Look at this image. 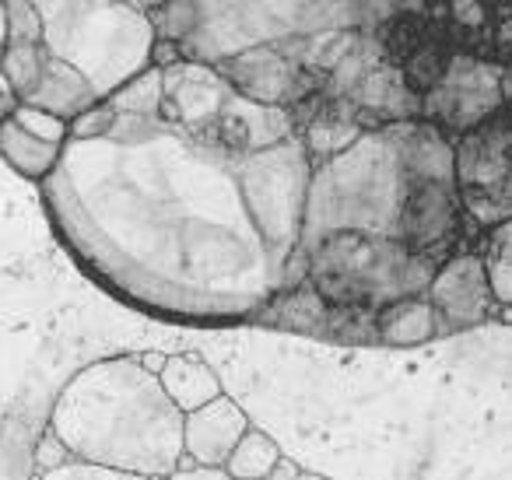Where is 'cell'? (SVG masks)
Segmentation results:
<instances>
[{
  "instance_id": "30bf717a",
  "label": "cell",
  "mask_w": 512,
  "mask_h": 480,
  "mask_svg": "<svg viewBox=\"0 0 512 480\" xmlns=\"http://www.w3.org/2000/svg\"><path fill=\"white\" fill-rule=\"evenodd\" d=\"M425 298L446 333L474 330V326H484L488 319L498 316V305L488 288V274H484V263L474 246L456 249L449 260L439 263Z\"/></svg>"
},
{
  "instance_id": "5b68a950",
  "label": "cell",
  "mask_w": 512,
  "mask_h": 480,
  "mask_svg": "<svg viewBox=\"0 0 512 480\" xmlns=\"http://www.w3.org/2000/svg\"><path fill=\"white\" fill-rule=\"evenodd\" d=\"M309 176H313V158H309L306 144L299 141V134L264 151L242 155L235 162V183H239L242 204H246L249 221H253L256 235L267 246V256L278 270V284L281 270L302 242Z\"/></svg>"
},
{
  "instance_id": "4fadbf2b",
  "label": "cell",
  "mask_w": 512,
  "mask_h": 480,
  "mask_svg": "<svg viewBox=\"0 0 512 480\" xmlns=\"http://www.w3.org/2000/svg\"><path fill=\"white\" fill-rule=\"evenodd\" d=\"M446 337L439 316L428 305L425 295L400 298L372 316V340L386 347H425L432 340Z\"/></svg>"
},
{
  "instance_id": "6da1fadb",
  "label": "cell",
  "mask_w": 512,
  "mask_h": 480,
  "mask_svg": "<svg viewBox=\"0 0 512 480\" xmlns=\"http://www.w3.org/2000/svg\"><path fill=\"white\" fill-rule=\"evenodd\" d=\"M50 431L78 463L165 480L183 463V414L137 354L85 365L64 382Z\"/></svg>"
},
{
  "instance_id": "e0dca14e",
  "label": "cell",
  "mask_w": 512,
  "mask_h": 480,
  "mask_svg": "<svg viewBox=\"0 0 512 480\" xmlns=\"http://www.w3.org/2000/svg\"><path fill=\"white\" fill-rule=\"evenodd\" d=\"M281 463H285L281 445L274 442L267 431L249 424V431L239 438V445L232 449V456L225 459L221 470H225L232 480H271Z\"/></svg>"
},
{
  "instance_id": "ba28073f",
  "label": "cell",
  "mask_w": 512,
  "mask_h": 480,
  "mask_svg": "<svg viewBox=\"0 0 512 480\" xmlns=\"http://www.w3.org/2000/svg\"><path fill=\"white\" fill-rule=\"evenodd\" d=\"M502 71L505 67L488 64V60L456 53L439 85L421 95V120L439 127L449 141L474 130L477 123L491 120L505 109Z\"/></svg>"
},
{
  "instance_id": "7a4b0ae2",
  "label": "cell",
  "mask_w": 512,
  "mask_h": 480,
  "mask_svg": "<svg viewBox=\"0 0 512 480\" xmlns=\"http://www.w3.org/2000/svg\"><path fill=\"white\" fill-rule=\"evenodd\" d=\"M446 169H453V141L432 123L407 120L369 130L348 151L313 165L299 249L334 232L404 242L418 190Z\"/></svg>"
},
{
  "instance_id": "44dd1931",
  "label": "cell",
  "mask_w": 512,
  "mask_h": 480,
  "mask_svg": "<svg viewBox=\"0 0 512 480\" xmlns=\"http://www.w3.org/2000/svg\"><path fill=\"white\" fill-rule=\"evenodd\" d=\"M36 480H151V477H137V473H120V470H106V466L78 463V459H64L60 466L39 470Z\"/></svg>"
},
{
  "instance_id": "d4e9b609",
  "label": "cell",
  "mask_w": 512,
  "mask_h": 480,
  "mask_svg": "<svg viewBox=\"0 0 512 480\" xmlns=\"http://www.w3.org/2000/svg\"><path fill=\"white\" fill-rule=\"evenodd\" d=\"M8 50V0H0V57Z\"/></svg>"
},
{
  "instance_id": "603a6c76",
  "label": "cell",
  "mask_w": 512,
  "mask_h": 480,
  "mask_svg": "<svg viewBox=\"0 0 512 480\" xmlns=\"http://www.w3.org/2000/svg\"><path fill=\"white\" fill-rule=\"evenodd\" d=\"M165 480H232L225 470H218V466H193V463H179V470L172 473V477Z\"/></svg>"
},
{
  "instance_id": "52a82bcc",
  "label": "cell",
  "mask_w": 512,
  "mask_h": 480,
  "mask_svg": "<svg viewBox=\"0 0 512 480\" xmlns=\"http://www.w3.org/2000/svg\"><path fill=\"white\" fill-rule=\"evenodd\" d=\"M418 18L453 57L512 64V0H418Z\"/></svg>"
},
{
  "instance_id": "8fae6325",
  "label": "cell",
  "mask_w": 512,
  "mask_h": 480,
  "mask_svg": "<svg viewBox=\"0 0 512 480\" xmlns=\"http://www.w3.org/2000/svg\"><path fill=\"white\" fill-rule=\"evenodd\" d=\"M249 431V417L232 396L221 393L207 407L183 414V459L193 466H225L239 438Z\"/></svg>"
},
{
  "instance_id": "9c48e42d",
  "label": "cell",
  "mask_w": 512,
  "mask_h": 480,
  "mask_svg": "<svg viewBox=\"0 0 512 480\" xmlns=\"http://www.w3.org/2000/svg\"><path fill=\"white\" fill-rule=\"evenodd\" d=\"M211 67L232 85L235 95L271 109L299 106V102L313 99L316 92H323V81H327L306 71L299 60L288 57L278 46H249V50L232 53Z\"/></svg>"
},
{
  "instance_id": "7c38bea8",
  "label": "cell",
  "mask_w": 512,
  "mask_h": 480,
  "mask_svg": "<svg viewBox=\"0 0 512 480\" xmlns=\"http://www.w3.org/2000/svg\"><path fill=\"white\" fill-rule=\"evenodd\" d=\"M22 102L32 109H43V113L57 116V120H64V123H71V120H78L81 113H88L92 106H99L102 99L95 95V88L88 85L85 74H78L71 64H64V60L50 57L43 67V78H39L36 92Z\"/></svg>"
},
{
  "instance_id": "484cf974",
  "label": "cell",
  "mask_w": 512,
  "mask_h": 480,
  "mask_svg": "<svg viewBox=\"0 0 512 480\" xmlns=\"http://www.w3.org/2000/svg\"><path fill=\"white\" fill-rule=\"evenodd\" d=\"M134 4L144 11V15H155L158 8H165V4H169V0H134Z\"/></svg>"
},
{
  "instance_id": "2e32d148",
  "label": "cell",
  "mask_w": 512,
  "mask_h": 480,
  "mask_svg": "<svg viewBox=\"0 0 512 480\" xmlns=\"http://www.w3.org/2000/svg\"><path fill=\"white\" fill-rule=\"evenodd\" d=\"M474 249L484 263V274H488V288L498 312H512V218L481 232Z\"/></svg>"
},
{
  "instance_id": "cb8c5ba5",
  "label": "cell",
  "mask_w": 512,
  "mask_h": 480,
  "mask_svg": "<svg viewBox=\"0 0 512 480\" xmlns=\"http://www.w3.org/2000/svg\"><path fill=\"white\" fill-rule=\"evenodd\" d=\"M18 102H22V99H18V95H15V88H11V85H8V78L0 74V123H4L11 113H15Z\"/></svg>"
},
{
  "instance_id": "7402d4cb",
  "label": "cell",
  "mask_w": 512,
  "mask_h": 480,
  "mask_svg": "<svg viewBox=\"0 0 512 480\" xmlns=\"http://www.w3.org/2000/svg\"><path fill=\"white\" fill-rule=\"evenodd\" d=\"M183 64V46L176 43V39H158L151 43V67L155 71H169V67Z\"/></svg>"
},
{
  "instance_id": "d6986e66",
  "label": "cell",
  "mask_w": 512,
  "mask_h": 480,
  "mask_svg": "<svg viewBox=\"0 0 512 480\" xmlns=\"http://www.w3.org/2000/svg\"><path fill=\"white\" fill-rule=\"evenodd\" d=\"M11 120H15L22 130H29V134H36L39 141L60 144V148H64L67 137H71V123L57 120V116L43 113V109L25 106V102H18V109H15V113H11Z\"/></svg>"
},
{
  "instance_id": "4316f807",
  "label": "cell",
  "mask_w": 512,
  "mask_h": 480,
  "mask_svg": "<svg viewBox=\"0 0 512 480\" xmlns=\"http://www.w3.org/2000/svg\"><path fill=\"white\" fill-rule=\"evenodd\" d=\"M292 480H330V477H320V473H306V470H299Z\"/></svg>"
},
{
  "instance_id": "277c9868",
  "label": "cell",
  "mask_w": 512,
  "mask_h": 480,
  "mask_svg": "<svg viewBox=\"0 0 512 480\" xmlns=\"http://www.w3.org/2000/svg\"><path fill=\"white\" fill-rule=\"evenodd\" d=\"M306 284L327 305L355 316H376L400 298L425 295L439 260L411 253L404 242L365 232H334L302 246Z\"/></svg>"
},
{
  "instance_id": "8992f818",
  "label": "cell",
  "mask_w": 512,
  "mask_h": 480,
  "mask_svg": "<svg viewBox=\"0 0 512 480\" xmlns=\"http://www.w3.org/2000/svg\"><path fill=\"white\" fill-rule=\"evenodd\" d=\"M453 179L460 207L477 232L512 218V113L502 109L453 137Z\"/></svg>"
},
{
  "instance_id": "9a60e30c",
  "label": "cell",
  "mask_w": 512,
  "mask_h": 480,
  "mask_svg": "<svg viewBox=\"0 0 512 480\" xmlns=\"http://www.w3.org/2000/svg\"><path fill=\"white\" fill-rule=\"evenodd\" d=\"M60 155L64 148L50 141H39L36 134L22 130L15 120L0 123V158L18 172V176L32 179V183H46L53 176V169L60 165Z\"/></svg>"
},
{
  "instance_id": "ffe728a7",
  "label": "cell",
  "mask_w": 512,
  "mask_h": 480,
  "mask_svg": "<svg viewBox=\"0 0 512 480\" xmlns=\"http://www.w3.org/2000/svg\"><path fill=\"white\" fill-rule=\"evenodd\" d=\"M8 46H43V22L29 0H8Z\"/></svg>"
},
{
  "instance_id": "3957f363",
  "label": "cell",
  "mask_w": 512,
  "mask_h": 480,
  "mask_svg": "<svg viewBox=\"0 0 512 480\" xmlns=\"http://www.w3.org/2000/svg\"><path fill=\"white\" fill-rule=\"evenodd\" d=\"M50 57L85 74L99 99L151 67L155 29L134 0H29Z\"/></svg>"
},
{
  "instance_id": "ac0fdd59",
  "label": "cell",
  "mask_w": 512,
  "mask_h": 480,
  "mask_svg": "<svg viewBox=\"0 0 512 480\" xmlns=\"http://www.w3.org/2000/svg\"><path fill=\"white\" fill-rule=\"evenodd\" d=\"M46 60H50L46 46H8L4 57H0V74L8 78V85L15 88L18 99H29L36 92L39 78H43Z\"/></svg>"
},
{
  "instance_id": "5bb4252c",
  "label": "cell",
  "mask_w": 512,
  "mask_h": 480,
  "mask_svg": "<svg viewBox=\"0 0 512 480\" xmlns=\"http://www.w3.org/2000/svg\"><path fill=\"white\" fill-rule=\"evenodd\" d=\"M158 382H162L165 396L176 403L179 414L207 407V403L225 393L218 372L204 358H197V354H169L162 372H158Z\"/></svg>"
}]
</instances>
